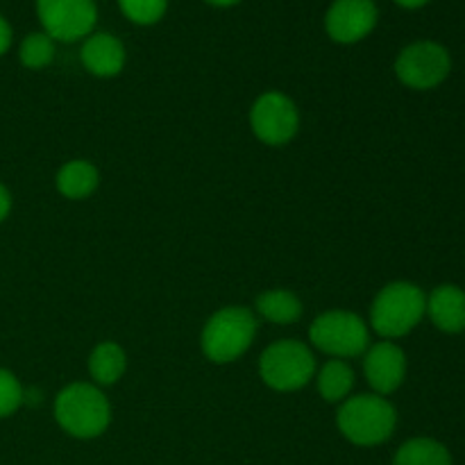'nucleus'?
Wrapping results in <instances>:
<instances>
[{"label": "nucleus", "mask_w": 465, "mask_h": 465, "mask_svg": "<svg viewBox=\"0 0 465 465\" xmlns=\"http://www.w3.org/2000/svg\"><path fill=\"white\" fill-rule=\"evenodd\" d=\"M318 393L325 402H345L354 389V371L343 359H331L316 372Z\"/></svg>", "instance_id": "obj_17"}, {"label": "nucleus", "mask_w": 465, "mask_h": 465, "mask_svg": "<svg viewBox=\"0 0 465 465\" xmlns=\"http://www.w3.org/2000/svg\"><path fill=\"white\" fill-rule=\"evenodd\" d=\"M250 127L266 145H286L300 130V112L289 95L266 91L250 109Z\"/></svg>", "instance_id": "obj_9"}, {"label": "nucleus", "mask_w": 465, "mask_h": 465, "mask_svg": "<svg viewBox=\"0 0 465 465\" xmlns=\"http://www.w3.org/2000/svg\"><path fill=\"white\" fill-rule=\"evenodd\" d=\"M254 309L263 321L272 322V325H291L302 316V302L293 291L286 289H272L262 293L254 302Z\"/></svg>", "instance_id": "obj_16"}, {"label": "nucleus", "mask_w": 465, "mask_h": 465, "mask_svg": "<svg viewBox=\"0 0 465 465\" xmlns=\"http://www.w3.org/2000/svg\"><path fill=\"white\" fill-rule=\"evenodd\" d=\"M82 66L95 77H114L125 66V45L109 32H94L84 39L80 50Z\"/></svg>", "instance_id": "obj_12"}, {"label": "nucleus", "mask_w": 465, "mask_h": 465, "mask_svg": "<svg viewBox=\"0 0 465 465\" xmlns=\"http://www.w3.org/2000/svg\"><path fill=\"white\" fill-rule=\"evenodd\" d=\"M395 3L404 9H420V7H425L430 0H395Z\"/></svg>", "instance_id": "obj_24"}, {"label": "nucleus", "mask_w": 465, "mask_h": 465, "mask_svg": "<svg viewBox=\"0 0 465 465\" xmlns=\"http://www.w3.org/2000/svg\"><path fill=\"white\" fill-rule=\"evenodd\" d=\"M9 212H12V195H9L7 186L0 184V223L9 216Z\"/></svg>", "instance_id": "obj_23"}, {"label": "nucleus", "mask_w": 465, "mask_h": 465, "mask_svg": "<svg viewBox=\"0 0 465 465\" xmlns=\"http://www.w3.org/2000/svg\"><path fill=\"white\" fill-rule=\"evenodd\" d=\"M12 39H14L12 25L5 21V16H0V57L12 48Z\"/></svg>", "instance_id": "obj_22"}, {"label": "nucleus", "mask_w": 465, "mask_h": 465, "mask_svg": "<svg viewBox=\"0 0 465 465\" xmlns=\"http://www.w3.org/2000/svg\"><path fill=\"white\" fill-rule=\"evenodd\" d=\"M452 71V57L448 48L436 41L409 44L395 59V75L404 86L416 91L436 89L448 80Z\"/></svg>", "instance_id": "obj_7"}, {"label": "nucleus", "mask_w": 465, "mask_h": 465, "mask_svg": "<svg viewBox=\"0 0 465 465\" xmlns=\"http://www.w3.org/2000/svg\"><path fill=\"white\" fill-rule=\"evenodd\" d=\"M36 16L53 41H82L98 23L95 0H36Z\"/></svg>", "instance_id": "obj_8"}, {"label": "nucleus", "mask_w": 465, "mask_h": 465, "mask_svg": "<svg viewBox=\"0 0 465 465\" xmlns=\"http://www.w3.org/2000/svg\"><path fill=\"white\" fill-rule=\"evenodd\" d=\"M259 375L272 391L291 393L304 389L316 377V359L300 341H277L263 350L259 359Z\"/></svg>", "instance_id": "obj_5"}, {"label": "nucleus", "mask_w": 465, "mask_h": 465, "mask_svg": "<svg viewBox=\"0 0 465 465\" xmlns=\"http://www.w3.org/2000/svg\"><path fill=\"white\" fill-rule=\"evenodd\" d=\"M127 368V354L114 341H104L94 348L89 354V375L95 386H114Z\"/></svg>", "instance_id": "obj_15"}, {"label": "nucleus", "mask_w": 465, "mask_h": 465, "mask_svg": "<svg viewBox=\"0 0 465 465\" xmlns=\"http://www.w3.org/2000/svg\"><path fill=\"white\" fill-rule=\"evenodd\" d=\"M18 59L30 71L45 68L54 59V41L45 32H32L18 45Z\"/></svg>", "instance_id": "obj_19"}, {"label": "nucleus", "mask_w": 465, "mask_h": 465, "mask_svg": "<svg viewBox=\"0 0 465 465\" xmlns=\"http://www.w3.org/2000/svg\"><path fill=\"white\" fill-rule=\"evenodd\" d=\"M436 330L445 334L465 331V291L457 284H440L427 295V313Z\"/></svg>", "instance_id": "obj_13"}, {"label": "nucleus", "mask_w": 465, "mask_h": 465, "mask_svg": "<svg viewBox=\"0 0 465 465\" xmlns=\"http://www.w3.org/2000/svg\"><path fill=\"white\" fill-rule=\"evenodd\" d=\"M257 327V318L250 309L239 307V304L223 307L204 322L203 336H200L204 357L218 366L236 361L254 343Z\"/></svg>", "instance_id": "obj_4"}, {"label": "nucleus", "mask_w": 465, "mask_h": 465, "mask_svg": "<svg viewBox=\"0 0 465 465\" xmlns=\"http://www.w3.org/2000/svg\"><path fill=\"white\" fill-rule=\"evenodd\" d=\"M393 465H452V454L440 440L418 436L400 445Z\"/></svg>", "instance_id": "obj_18"}, {"label": "nucleus", "mask_w": 465, "mask_h": 465, "mask_svg": "<svg viewBox=\"0 0 465 465\" xmlns=\"http://www.w3.org/2000/svg\"><path fill=\"white\" fill-rule=\"evenodd\" d=\"M123 16L136 25H154L163 18L168 0H118Z\"/></svg>", "instance_id": "obj_20"}, {"label": "nucleus", "mask_w": 465, "mask_h": 465, "mask_svg": "<svg viewBox=\"0 0 465 465\" xmlns=\"http://www.w3.org/2000/svg\"><path fill=\"white\" fill-rule=\"evenodd\" d=\"M54 420L73 439H98L112 422V404L100 386L77 381L54 398Z\"/></svg>", "instance_id": "obj_2"}, {"label": "nucleus", "mask_w": 465, "mask_h": 465, "mask_svg": "<svg viewBox=\"0 0 465 465\" xmlns=\"http://www.w3.org/2000/svg\"><path fill=\"white\" fill-rule=\"evenodd\" d=\"M25 402V391L14 372L0 368V418H7Z\"/></svg>", "instance_id": "obj_21"}, {"label": "nucleus", "mask_w": 465, "mask_h": 465, "mask_svg": "<svg viewBox=\"0 0 465 465\" xmlns=\"http://www.w3.org/2000/svg\"><path fill=\"white\" fill-rule=\"evenodd\" d=\"M309 341L313 348L330 354L331 359L361 357L371 348V330L361 316L352 312H325L309 327Z\"/></svg>", "instance_id": "obj_6"}, {"label": "nucleus", "mask_w": 465, "mask_h": 465, "mask_svg": "<svg viewBox=\"0 0 465 465\" xmlns=\"http://www.w3.org/2000/svg\"><path fill=\"white\" fill-rule=\"evenodd\" d=\"M336 427L352 445L375 448L393 436L395 427H398V411L384 395H352L341 402L339 413H336Z\"/></svg>", "instance_id": "obj_1"}, {"label": "nucleus", "mask_w": 465, "mask_h": 465, "mask_svg": "<svg viewBox=\"0 0 465 465\" xmlns=\"http://www.w3.org/2000/svg\"><path fill=\"white\" fill-rule=\"evenodd\" d=\"M204 3L213 5V7H234V5H239L241 0H204Z\"/></svg>", "instance_id": "obj_25"}, {"label": "nucleus", "mask_w": 465, "mask_h": 465, "mask_svg": "<svg viewBox=\"0 0 465 465\" xmlns=\"http://www.w3.org/2000/svg\"><path fill=\"white\" fill-rule=\"evenodd\" d=\"M57 191L68 200H84L98 189L100 173L86 159H73L59 168L57 177H54Z\"/></svg>", "instance_id": "obj_14"}, {"label": "nucleus", "mask_w": 465, "mask_h": 465, "mask_svg": "<svg viewBox=\"0 0 465 465\" xmlns=\"http://www.w3.org/2000/svg\"><path fill=\"white\" fill-rule=\"evenodd\" d=\"M380 12L372 0H334L325 14V30L336 44H359L375 30Z\"/></svg>", "instance_id": "obj_10"}, {"label": "nucleus", "mask_w": 465, "mask_h": 465, "mask_svg": "<svg viewBox=\"0 0 465 465\" xmlns=\"http://www.w3.org/2000/svg\"><path fill=\"white\" fill-rule=\"evenodd\" d=\"M363 372L377 395H391L404 384L407 354L393 341H381L363 352Z\"/></svg>", "instance_id": "obj_11"}, {"label": "nucleus", "mask_w": 465, "mask_h": 465, "mask_svg": "<svg viewBox=\"0 0 465 465\" xmlns=\"http://www.w3.org/2000/svg\"><path fill=\"white\" fill-rule=\"evenodd\" d=\"M427 313L425 291L411 282H391L371 307V327L384 341L402 339L416 330Z\"/></svg>", "instance_id": "obj_3"}]
</instances>
